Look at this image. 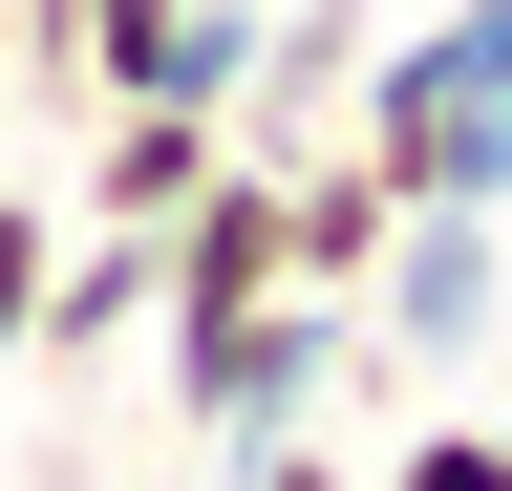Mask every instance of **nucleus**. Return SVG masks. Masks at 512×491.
<instances>
[{
	"label": "nucleus",
	"mask_w": 512,
	"mask_h": 491,
	"mask_svg": "<svg viewBox=\"0 0 512 491\" xmlns=\"http://www.w3.org/2000/svg\"><path fill=\"white\" fill-rule=\"evenodd\" d=\"M214 107H86V150H64V214H86V235H171L192 193H214Z\"/></svg>",
	"instance_id": "5"
},
{
	"label": "nucleus",
	"mask_w": 512,
	"mask_h": 491,
	"mask_svg": "<svg viewBox=\"0 0 512 491\" xmlns=\"http://www.w3.org/2000/svg\"><path fill=\"white\" fill-rule=\"evenodd\" d=\"M342 150L406 214H512V0H448V22H384L342 86Z\"/></svg>",
	"instance_id": "1"
},
{
	"label": "nucleus",
	"mask_w": 512,
	"mask_h": 491,
	"mask_svg": "<svg viewBox=\"0 0 512 491\" xmlns=\"http://www.w3.org/2000/svg\"><path fill=\"white\" fill-rule=\"evenodd\" d=\"M107 342H150V235H86V214H64V278H43V342L22 363H107Z\"/></svg>",
	"instance_id": "8"
},
{
	"label": "nucleus",
	"mask_w": 512,
	"mask_h": 491,
	"mask_svg": "<svg viewBox=\"0 0 512 491\" xmlns=\"http://www.w3.org/2000/svg\"><path fill=\"white\" fill-rule=\"evenodd\" d=\"M342 86H363V0H256V65H235V150L278 171L342 129Z\"/></svg>",
	"instance_id": "6"
},
{
	"label": "nucleus",
	"mask_w": 512,
	"mask_h": 491,
	"mask_svg": "<svg viewBox=\"0 0 512 491\" xmlns=\"http://www.w3.org/2000/svg\"><path fill=\"white\" fill-rule=\"evenodd\" d=\"M171 342V427L192 449H256V427H320V385L363 363V299H235V321H150Z\"/></svg>",
	"instance_id": "2"
},
{
	"label": "nucleus",
	"mask_w": 512,
	"mask_h": 491,
	"mask_svg": "<svg viewBox=\"0 0 512 491\" xmlns=\"http://www.w3.org/2000/svg\"><path fill=\"white\" fill-rule=\"evenodd\" d=\"M214 470H235V491H363L342 449H320V427H256V449H214Z\"/></svg>",
	"instance_id": "11"
},
{
	"label": "nucleus",
	"mask_w": 512,
	"mask_h": 491,
	"mask_svg": "<svg viewBox=\"0 0 512 491\" xmlns=\"http://www.w3.org/2000/svg\"><path fill=\"white\" fill-rule=\"evenodd\" d=\"M363 491H512V427H406Z\"/></svg>",
	"instance_id": "10"
},
{
	"label": "nucleus",
	"mask_w": 512,
	"mask_h": 491,
	"mask_svg": "<svg viewBox=\"0 0 512 491\" xmlns=\"http://www.w3.org/2000/svg\"><path fill=\"white\" fill-rule=\"evenodd\" d=\"M278 278H299V235H278V171H256V150H214V193L150 235V321H235V299H278Z\"/></svg>",
	"instance_id": "3"
},
{
	"label": "nucleus",
	"mask_w": 512,
	"mask_h": 491,
	"mask_svg": "<svg viewBox=\"0 0 512 491\" xmlns=\"http://www.w3.org/2000/svg\"><path fill=\"white\" fill-rule=\"evenodd\" d=\"M278 235H299V299H363V278H384V235H406V193L320 129V150H278Z\"/></svg>",
	"instance_id": "7"
},
{
	"label": "nucleus",
	"mask_w": 512,
	"mask_h": 491,
	"mask_svg": "<svg viewBox=\"0 0 512 491\" xmlns=\"http://www.w3.org/2000/svg\"><path fill=\"white\" fill-rule=\"evenodd\" d=\"M43 278H64V193H22V171H0V363L43 342Z\"/></svg>",
	"instance_id": "9"
},
{
	"label": "nucleus",
	"mask_w": 512,
	"mask_h": 491,
	"mask_svg": "<svg viewBox=\"0 0 512 491\" xmlns=\"http://www.w3.org/2000/svg\"><path fill=\"white\" fill-rule=\"evenodd\" d=\"M491 299H512L491 214H406V235H384V278H363V342H384V363H470Z\"/></svg>",
	"instance_id": "4"
}]
</instances>
